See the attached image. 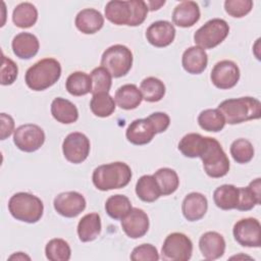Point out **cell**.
Returning <instances> with one entry per match:
<instances>
[{"instance_id":"cell-1","label":"cell","mask_w":261,"mask_h":261,"mask_svg":"<svg viewBox=\"0 0 261 261\" xmlns=\"http://www.w3.org/2000/svg\"><path fill=\"white\" fill-rule=\"evenodd\" d=\"M104 11L105 17L116 25L137 27L145 21L149 9L142 0H112L106 4Z\"/></svg>"},{"instance_id":"cell-2","label":"cell","mask_w":261,"mask_h":261,"mask_svg":"<svg viewBox=\"0 0 261 261\" xmlns=\"http://www.w3.org/2000/svg\"><path fill=\"white\" fill-rule=\"evenodd\" d=\"M224 117L225 123L238 124L261 116V103L253 97H240L222 101L217 108Z\"/></svg>"},{"instance_id":"cell-3","label":"cell","mask_w":261,"mask_h":261,"mask_svg":"<svg viewBox=\"0 0 261 261\" xmlns=\"http://www.w3.org/2000/svg\"><path fill=\"white\" fill-rule=\"evenodd\" d=\"M133 176L130 167L124 162H111L95 168L92 175L94 186L100 191L121 189L128 185Z\"/></svg>"},{"instance_id":"cell-4","label":"cell","mask_w":261,"mask_h":261,"mask_svg":"<svg viewBox=\"0 0 261 261\" xmlns=\"http://www.w3.org/2000/svg\"><path fill=\"white\" fill-rule=\"evenodd\" d=\"M61 75V65L54 58H44L25 72L24 82L33 91H44L53 86Z\"/></svg>"},{"instance_id":"cell-5","label":"cell","mask_w":261,"mask_h":261,"mask_svg":"<svg viewBox=\"0 0 261 261\" xmlns=\"http://www.w3.org/2000/svg\"><path fill=\"white\" fill-rule=\"evenodd\" d=\"M8 210L16 220L36 223L43 216L44 205L41 199L37 196L25 192H19L9 199Z\"/></svg>"},{"instance_id":"cell-6","label":"cell","mask_w":261,"mask_h":261,"mask_svg":"<svg viewBox=\"0 0 261 261\" xmlns=\"http://www.w3.org/2000/svg\"><path fill=\"white\" fill-rule=\"evenodd\" d=\"M200 158L203 162L205 172L210 177H222L229 171V159L220 143L214 138L208 137L207 146Z\"/></svg>"},{"instance_id":"cell-7","label":"cell","mask_w":261,"mask_h":261,"mask_svg":"<svg viewBox=\"0 0 261 261\" xmlns=\"http://www.w3.org/2000/svg\"><path fill=\"white\" fill-rule=\"evenodd\" d=\"M101 66L104 67L112 77H121L125 75L133 66V53L130 49L124 45H112L103 52Z\"/></svg>"},{"instance_id":"cell-8","label":"cell","mask_w":261,"mask_h":261,"mask_svg":"<svg viewBox=\"0 0 261 261\" xmlns=\"http://www.w3.org/2000/svg\"><path fill=\"white\" fill-rule=\"evenodd\" d=\"M229 25L221 18H212L194 34V42L202 49H212L222 43L228 36Z\"/></svg>"},{"instance_id":"cell-9","label":"cell","mask_w":261,"mask_h":261,"mask_svg":"<svg viewBox=\"0 0 261 261\" xmlns=\"http://www.w3.org/2000/svg\"><path fill=\"white\" fill-rule=\"evenodd\" d=\"M193 253V243L181 232H172L166 237L161 248V258L166 261H188Z\"/></svg>"},{"instance_id":"cell-10","label":"cell","mask_w":261,"mask_h":261,"mask_svg":"<svg viewBox=\"0 0 261 261\" xmlns=\"http://www.w3.org/2000/svg\"><path fill=\"white\" fill-rule=\"evenodd\" d=\"M45 142V133L37 124L27 123L18 126L13 134L14 145L23 152H35Z\"/></svg>"},{"instance_id":"cell-11","label":"cell","mask_w":261,"mask_h":261,"mask_svg":"<svg viewBox=\"0 0 261 261\" xmlns=\"http://www.w3.org/2000/svg\"><path fill=\"white\" fill-rule=\"evenodd\" d=\"M232 233L234 240L243 247L259 248L261 245V225L256 218L240 219L234 223Z\"/></svg>"},{"instance_id":"cell-12","label":"cell","mask_w":261,"mask_h":261,"mask_svg":"<svg viewBox=\"0 0 261 261\" xmlns=\"http://www.w3.org/2000/svg\"><path fill=\"white\" fill-rule=\"evenodd\" d=\"M90 140L86 135L79 132L68 134L62 143L65 159L74 164L84 162L90 154Z\"/></svg>"},{"instance_id":"cell-13","label":"cell","mask_w":261,"mask_h":261,"mask_svg":"<svg viewBox=\"0 0 261 261\" xmlns=\"http://www.w3.org/2000/svg\"><path fill=\"white\" fill-rule=\"evenodd\" d=\"M210 79L212 84L220 90L231 89L240 80L239 66L231 60L218 61L211 70Z\"/></svg>"},{"instance_id":"cell-14","label":"cell","mask_w":261,"mask_h":261,"mask_svg":"<svg viewBox=\"0 0 261 261\" xmlns=\"http://www.w3.org/2000/svg\"><path fill=\"white\" fill-rule=\"evenodd\" d=\"M55 211L61 216L72 218L80 215L86 208V199L77 192H63L58 194L53 202Z\"/></svg>"},{"instance_id":"cell-15","label":"cell","mask_w":261,"mask_h":261,"mask_svg":"<svg viewBox=\"0 0 261 261\" xmlns=\"http://www.w3.org/2000/svg\"><path fill=\"white\" fill-rule=\"evenodd\" d=\"M121 227L128 238H142L149 229V217L144 210L140 208H132V210L121 219Z\"/></svg>"},{"instance_id":"cell-16","label":"cell","mask_w":261,"mask_h":261,"mask_svg":"<svg viewBox=\"0 0 261 261\" xmlns=\"http://www.w3.org/2000/svg\"><path fill=\"white\" fill-rule=\"evenodd\" d=\"M175 29L167 20H157L151 23L146 31L147 41L158 48L169 46L175 38Z\"/></svg>"},{"instance_id":"cell-17","label":"cell","mask_w":261,"mask_h":261,"mask_svg":"<svg viewBox=\"0 0 261 261\" xmlns=\"http://www.w3.org/2000/svg\"><path fill=\"white\" fill-rule=\"evenodd\" d=\"M199 249L205 259H218L223 256L225 251L224 238L216 231H207L199 240Z\"/></svg>"},{"instance_id":"cell-18","label":"cell","mask_w":261,"mask_h":261,"mask_svg":"<svg viewBox=\"0 0 261 261\" xmlns=\"http://www.w3.org/2000/svg\"><path fill=\"white\" fill-rule=\"evenodd\" d=\"M208 209L206 197L197 192L188 194L181 204V211L188 221H197L204 217Z\"/></svg>"},{"instance_id":"cell-19","label":"cell","mask_w":261,"mask_h":261,"mask_svg":"<svg viewBox=\"0 0 261 261\" xmlns=\"http://www.w3.org/2000/svg\"><path fill=\"white\" fill-rule=\"evenodd\" d=\"M156 135L153 125L148 118L135 119L127 126L125 137L127 141L134 145H146L152 141Z\"/></svg>"},{"instance_id":"cell-20","label":"cell","mask_w":261,"mask_h":261,"mask_svg":"<svg viewBox=\"0 0 261 261\" xmlns=\"http://www.w3.org/2000/svg\"><path fill=\"white\" fill-rule=\"evenodd\" d=\"M199 5L194 1H182L175 6L172 12V21L180 28L193 27L200 19Z\"/></svg>"},{"instance_id":"cell-21","label":"cell","mask_w":261,"mask_h":261,"mask_svg":"<svg viewBox=\"0 0 261 261\" xmlns=\"http://www.w3.org/2000/svg\"><path fill=\"white\" fill-rule=\"evenodd\" d=\"M208 55L204 49L198 46H192L185 50L181 57L184 69L191 74L202 73L207 67Z\"/></svg>"},{"instance_id":"cell-22","label":"cell","mask_w":261,"mask_h":261,"mask_svg":"<svg viewBox=\"0 0 261 261\" xmlns=\"http://www.w3.org/2000/svg\"><path fill=\"white\" fill-rule=\"evenodd\" d=\"M76 29L86 35L95 34L100 31L104 24V16L94 8H85L81 10L74 20Z\"/></svg>"},{"instance_id":"cell-23","label":"cell","mask_w":261,"mask_h":261,"mask_svg":"<svg viewBox=\"0 0 261 261\" xmlns=\"http://www.w3.org/2000/svg\"><path fill=\"white\" fill-rule=\"evenodd\" d=\"M13 53L21 59H30L37 55L40 44L38 38L31 33L17 34L11 43Z\"/></svg>"},{"instance_id":"cell-24","label":"cell","mask_w":261,"mask_h":261,"mask_svg":"<svg viewBox=\"0 0 261 261\" xmlns=\"http://www.w3.org/2000/svg\"><path fill=\"white\" fill-rule=\"evenodd\" d=\"M51 114L60 123L69 124L79 119L76 106L67 99L57 97L51 103Z\"/></svg>"},{"instance_id":"cell-25","label":"cell","mask_w":261,"mask_h":261,"mask_svg":"<svg viewBox=\"0 0 261 261\" xmlns=\"http://www.w3.org/2000/svg\"><path fill=\"white\" fill-rule=\"evenodd\" d=\"M143 100V96L139 88L134 84H126L119 87L114 96L115 103L124 110L137 108Z\"/></svg>"},{"instance_id":"cell-26","label":"cell","mask_w":261,"mask_h":261,"mask_svg":"<svg viewBox=\"0 0 261 261\" xmlns=\"http://www.w3.org/2000/svg\"><path fill=\"white\" fill-rule=\"evenodd\" d=\"M208 142V137H203L200 134L190 133L181 138L178 143V150L181 154L189 158L201 157Z\"/></svg>"},{"instance_id":"cell-27","label":"cell","mask_w":261,"mask_h":261,"mask_svg":"<svg viewBox=\"0 0 261 261\" xmlns=\"http://www.w3.org/2000/svg\"><path fill=\"white\" fill-rule=\"evenodd\" d=\"M101 217L98 213H88L83 216L77 224L80 241L87 243L97 239L101 232Z\"/></svg>"},{"instance_id":"cell-28","label":"cell","mask_w":261,"mask_h":261,"mask_svg":"<svg viewBox=\"0 0 261 261\" xmlns=\"http://www.w3.org/2000/svg\"><path fill=\"white\" fill-rule=\"evenodd\" d=\"M239 204L237 209L248 211L261 203V181L260 178L252 180L248 187L239 188Z\"/></svg>"},{"instance_id":"cell-29","label":"cell","mask_w":261,"mask_h":261,"mask_svg":"<svg viewBox=\"0 0 261 261\" xmlns=\"http://www.w3.org/2000/svg\"><path fill=\"white\" fill-rule=\"evenodd\" d=\"M239 188L233 185H222L213 193L215 205L222 210L237 209L239 204Z\"/></svg>"},{"instance_id":"cell-30","label":"cell","mask_w":261,"mask_h":261,"mask_svg":"<svg viewBox=\"0 0 261 261\" xmlns=\"http://www.w3.org/2000/svg\"><path fill=\"white\" fill-rule=\"evenodd\" d=\"M38 19V10L30 2H22L15 6L12 12L13 23L20 29L33 27Z\"/></svg>"},{"instance_id":"cell-31","label":"cell","mask_w":261,"mask_h":261,"mask_svg":"<svg viewBox=\"0 0 261 261\" xmlns=\"http://www.w3.org/2000/svg\"><path fill=\"white\" fill-rule=\"evenodd\" d=\"M65 89L72 96L87 95L92 91L91 77L84 71H74L66 79Z\"/></svg>"},{"instance_id":"cell-32","label":"cell","mask_w":261,"mask_h":261,"mask_svg":"<svg viewBox=\"0 0 261 261\" xmlns=\"http://www.w3.org/2000/svg\"><path fill=\"white\" fill-rule=\"evenodd\" d=\"M136 194L144 202H154L160 196L161 192L158 187V184L153 175H143L141 176L136 184Z\"/></svg>"},{"instance_id":"cell-33","label":"cell","mask_w":261,"mask_h":261,"mask_svg":"<svg viewBox=\"0 0 261 261\" xmlns=\"http://www.w3.org/2000/svg\"><path fill=\"white\" fill-rule=\"evenodd\" d=\"M140 91L145 101L158 102L165 95V85L157 77L148 76L141 82Z\"/></svg>"},{"instance_id":"cell-34","label":"cell","mask_w":261,"mask_h":261,"mask_svg":"<svg viewBox=\"0 0 261 261\" xmlns=\"http://www.w3.org/2000/svg\"><path fill=\"white\" fill-rule=\"evenodd\" d=\"M153 176L158 184L161 195L163 196H168L173 194L178 188V185H179L178 175L171 168H168V167L160 168L153 174Z\"/></svg>"},{"instance_id":"cell-35","label":"cell","mask_w":261,"mask_h":261,"mask_svg":"<svg viewBox=\"0 0 261 261\" xmlns=\"http://www.w3.org/2000/svg\"><path fill=\"white\" fill-rule=\"evenodd\" d=\"M105 210L111 218L122 219L132 210V203L124 195H113L106 200Z\"/></svg>"},{"instance_id":"cell-36","label":"cell","mask_w":261,"mask_h":261,"mask_svg":"<svg viewBox=\"0 0 261 261\" xmlns=\"http://www.w3.org/2000/svg\"><path fill=\"white\" fill-rule=\"evenodd\" d=\"M198 123L204 130L217 133L224 127L225 120L218 109H205L199 114Z\"/></svg>"},{"instance_id":"cell-37","label":"cell","mask_w":261,"mask_h":261,"mask_svg":"<svg viewBox=\"0 0 261 261\" xmlns=\"http://www.w3.org/2000/svg\"><path fill=\"white\" fill-rule=\"evenodd\" d=\"M90 109L98 117H108L115 110V101L108 93L95 94L91 99Z\"/></svg>"},{"instance_id":"cell-38","label":"cell","mask_w":261,"mask_h":261,"mask_svg":"<svg viewBox=\"0 0 261 261\" xmlns=\"http://www.w3.org/2000/svg\"><path fill=\"white\" fill-rule=\"evenodd\" d=\"M45 254L50 261H67L70 259L71 250L63 239H52L45 247Z\"/></svg>"},{"instance_id":"cell-39","label":"cell","mask_w":261,"mask_h":261,"mask_svg":"<svg viewBox=\"0 0 261 261\" xmlns=\"http://www.w3.org/2000/svg\"><path fill=\"white\" fill-rule=\"evenodd\" d=\"M230 155L237 163L245 164L250 162L254 157V147L246 139H237L230 145Z\"/></svg>"},{"instance_id":"cell-40","label":"cell","mask_w":261,"mask_h":261,"mask_svg":"<svg viewBox=\"0 0 261 261\" xmlns=\"http://www.w3.org/2000/svg\"><path fill=\"white\" fill-rule=\"evenodd\" d=\"M90 77L92 81V91L93 95L99 93H108L111 85H112V76L111 74L102 66L94 68Z\"/></svg>"},{"instance_id":"cell-41","label":"cell","mask_w":261,"mask_h":261,"mask_svg":"<svg viewBox=\"0 0 261 261\" xmlns=\"http://www.w3.org/2000/svg\"><path fill=\"white\" fill-rule=\"evenodd\" d=\"M252 8L253 1L251 0H226L224 2L226 13L232 17H243L247 15Z\"/></svg>"},{"instance_id":"cell-42","label":"cell","mask_w":261,"mask_h":261,"mask_svg":"<svg viewBox=\"0 0 261 261\" xmlns=\"http://www.w3.org/2000/svg\"><path fill=\"white\" fill-rule=\"evenodd\" d=\"M159 258L156 247L151 244H142L134 248L130 254V260L133 261H157Z\"/></svg>"},{"instance_id":"cell-43","label":"cell","mask_w":261,"mask_h":261,"mask_svg":"<svg viewBox=\"0 0 261 261\" xmlns=\"http://www.w3.org/2000/svg\"><path fill=\"white\" fill-rule=\"evenodd\" d=\"M18 68L15 62L2 54V65H1V85L8 86L14 83L17 77Z\"/></svg>"},{"instance_id":"cell-44","label":"cell","mask_w":261,"mask_h":261,"mask_svg":"<svg viewBox=\"0 0 261 261\" xmlns=\"http://www.w3.org/2000/svg\"><path fill=\"white\" fill-rule=\"evenodd\" d=\"M147 118L153 125L156 134L165 132L170 124V118L165 112H154L150 114Z\"/></svg>"},{"instance_id":"cell-45","label":"cell","mask_w":261,"mask_h":261,"mask_svg":"<svg viewBox=\"0 0 261 261\" xmlns=\"http://www.w3.org/2000/svg\"><path fill=\"white\" fill-rule=\"evenodd\" d=\"M1 140H5L8 138L14 129V120L13 118L6 114V113H1Z\"/></svg>"},{"instance_id":"cell-46","label":"cell","mask_w":261,"mask_h":261,"mask_svg":"<svg viewBox=\"0 0 261 261\" xmlns=\"http://www.w3.org/2000/svg\"><path fill=\"white\" fill-rule=\"evenodd\" d=\"M165 1H149V2H146L147 6H148V9L151 10V11H154V10H157L159 9L162 5H164Z\"/></svg>"},{"instance_id":"cell-47","label":"cell","mask_w":261,"mask_h":261,"mask_svg":"<svg viewBox=\"0 0 261 261\" xmlns=\"http://www.w3.org/2000/svg\"><path fill=\"white\" fill-rule=\"evenodd\" d=\"M13 259H15V260H24V259L31 260V258L22 252H17V253H15V254H13L9 257V260H13Z\"/></svg>"}]
</instances>
